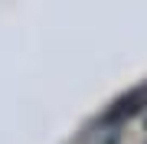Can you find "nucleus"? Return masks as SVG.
I'll list each match as a JSON object with an SVG mask.
<instances>
[{
  "label": "nucleus",
  "mask_w": 147,
  "mask_h": 144,
  "mask_svg": "<svg viewBox=\"0 0 147 144\" xmlns=\"http://www.w3.org/2000/svg\"><path fill=\"white\" fill-rule=\"evenodd\" d=\"M141 105H144V92H131V95H127L124 101H121L118 108H111V112H108V118H111V121H121V118L134 115Z\"/></svg>",
  "instance_id": "obj_1"
}]
</instances>
